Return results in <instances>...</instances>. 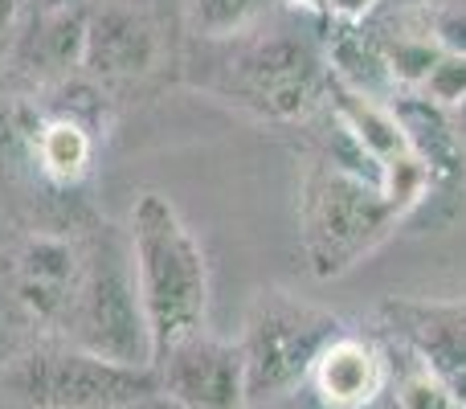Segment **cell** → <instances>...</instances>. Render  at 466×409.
Masks as SVG:
<instances>
[{
  "label": "cell",
  "mask_w": 466,
  "mask_h": 409,
  "mask_svg": "<svg viewBox=\"0 0 466 409\" xmlns=\"http://www.w3.org/2000/svg\"><path fill=\"white\" fill-rule=\"evenodd\" d=\"M127 241L136 258V282L152 332V364L172 344L205 332L209 320V262L164 193H139L127 217Z\"/></svg>",
  "instance_id": "cell-1"
},
{
  "label": "cell",
  "mask_w": 466,
  "mask_h": 409,
  "mask_svg": "<svg viewBox=\"0 0 466 409\" xmlns=\"http://www.w3.org/2000/svg\"><path fill=\"white\" fill-rule=\"evenodd\" d=\"M78 254L82 266L74 299L57 328L62 340L127 369H152V332H147L144 299H139L127 230L103 225L82 241Z\"/></svg>",
  "instance_id": "cell-2"
},
{
  "label": "cell",
  "mask_w": 466,
  "mask_h": 409,
  "mask_svg": "<svg viewBox=\"0 0 466 409\" xmlns=\"http://www.w3.org/2000/svg\"><path fill=\"white\" fill-rule=\"evenodd\" d=\"M410 213L380 189V180L364 172L315 164L303 180L299 221H303V250L315 279H339L360 258H369Z\"/></svg>",
  "instance_id": "cell-3"
},
{
  "label": "cell",
  "mask_w": 466,
  "mask_h": 409,
  "mask_svg": "<svg viewBox=\"0 0 466 409\" xmlns=\"http://www.w3.org/2000/svg\"><path fill=\"white\" fill-rule=\"evenodd\" d=\"M344 332L331 312L307 303L279 287H262L246 307L241 323V361H246L249 409H270L307 385L319 353Z\"/></svg>",
  "instance_id": "cell-4"
},
{
  "label": "cell",
  "mask_w": 466,
  "mask_h": 409,
  "mask_svg": "<svg viewBox=\"0 0 466 409\" xmlns=\"http://www.w3.org/2000/svg\"><path fill=\"white\" fill-rule=\"evenodd\" d=\"M0 394L16 409H136L160 397V377L156 369H127L49 340L8 356Z\"/></svg>",
  "instance_id": "cell-5"
},
{
  "label": "cell",
  "mask_w": 466,
  "mask_h": 409,
  "mask_svg": "<svg viewBox=\"0 0 466 409\" xmlns=\"http://www.w3.org/2000/svg\"><path fill=\"white\" fill-rule=\"evenodd\" d=\"M331 70L307 41L262 37L241 46L226 66L221 95L238 107H249L266 119H303L311 107L328 98Z\"/></svg>",
  "instance_id": "cell-6"
},
{
  "label": "cell",
  "mask_w": 466,
  "mask_h": 409,
  "mask_svg": "<svg viewBox=\"0 0 466 409\" xmlns=\"http://www.w3.org/2000/svg\"><path fill=\"white\" fill-rule=\"evenodd\" d=\"M152 369L160 377V397L177 409H249L238 340H221L209 328L160 353Z\"/></svg>",
  "instance_id": "cell-7"
},
{
  "label": "cell",
  "mask_w": 466,
  "mask_h": 409,
  "mask_svg": "<svg viewBox=\"0 0 466 409\" xmlns=\"http://www.w3.org/2000/svg\"><path fill=\"white\" fill-rule=\"evenodd\" d=\"M8 258H13V287L25 320L62 328L82 266L78 246L66 238H54V233H37V238L21 241V250Z\"/></svg>",
  "instance_id": "cell-8"
},
{
  "label": "cell",
  "mask_w": 466,
  "mask_h": 409,
  "mask_svg": "<svg viewBox=\"0 0 466 409\" xmlns=\"http://www.w3.org/2000/svg\"><path fill=\"white\" fill-rule=\"evenodd\" d=\"M160 57V33L139 8L106 5L86 16L82 66L98 78H139Z\"/></svg>",
  "instance_id": "cell-9"
},
{
  "label": "cell",
  "mask_w": 466,
  "mask_h": 409,
  "mask_svg": "<svg viewBox=\"0 0 466 409\" xmlns=\"http://www.w3.org/2000/svg\"><path fill=\"white\" fill-rule=\"evenodd\" d=\"M389 385V361L364 336L339 332L319 353L307 389L323 409H372Z\"/></svg>",
  "instance_id": "cell-10"
},
{
  "label": "cell",
  "mask_w": 466,
  "mask_h": 409,
  "mask_svg": "<svg viewBox=\"0 0 466 409\" xmlns=\"http://www.w3.org/2000/svg\"><path fill=\"white\" fill-rule=\"evenodd\" d=\"M29 152H33V160H37L41 177L66 189V185H78L90 172L95 136H90V128L82 119H74V115H54V119L33 128Z\"/></svg>",
  "instance_id": "cell-11"
},
{
  "label": "cell",
  "mask_w": 466,
  "mask_h": 409,
  "mask_svg": "<svg viewBox=\"0 0 466 409\" xmlns=\"http://www.w3.org/2000/svg\"><path fill=\"white\" fill-rule=\"evenodd\" d=\"M266 0H185V21L205 41H233L258 25Z\"/></svg>",
  "instance_id": "cell-12"
},
{
  "label": "cell",
  "mask_w": 466,
  "mask_h": 409,
  "mask_svg": "<svg viewBox=\"0 0 466 409\" xmlns=\"http://www.w3.org/2000/svg\"><path fill=\"white\" fill-rule=\"evenodd\" d=\"M426 90H430V103L438 107H454L466 98V54H442L434 62L426 78Z\"/></svg>",
  "instance_id": "cell-13"
},
{
  "label": "cell",
  "mask_w": 466,
  "mask_h": 409,
  "mask_svg": "<svg viewBox=\"0 0 466 409\" xmlns=\"http://www.w3.org/2000/svg\"><path fill=\"white\" fill-rule=\"evenodd\" d=\"M5 323H29L16 303V287H13V258H0V336H5Z\"/></svg>",
  "instance_id": "cell-14"
},
{
  "label": "cell",
  "mask_w": 466,
  "mask_h": 409,
  "mask_svg": "<svg viewBox=\"0 0 466 409\" xmlns=\"http://www.w3.org/2000/svg\"><path fill=\"white\" fill-rule=\"evenodd\" d=\"M372 8H377V0H323V16L339 21L344 29H356V25H360Z\"/></svg>",
  "instance_id": "cell-15"
},
{
  "label": "cell",
  "mask_w": 466,
  "mask_h": 409,
  "mask_svg": "<svg viewBox=\"0 0 466 409\" xmlns=\"http://www.w3.org/2000/svg\"><path fill=\"white\" fill-rule=\"evenodd\" d=\"M451 131H454V139H459V148L466 152V98L451 107Z\"/></svg>",
  "instance_id": "cell-16"
},
{
  "label": "cell",
  "mask_w": 466,
  "mask_h": 409,
  "mask_svg": "<svg viewBox=\"0 0 466 409\" xmlns=\"http://www.w3.org/2000/svg\"><path fill=\"white\" fill-rule=\"evenodd\" d=\"M287 5H295V8H311V13H323V0H287Z\"/></svg>",
  "instance_id": "cell-17"
},
{
  "label": "cell",
  "mask_w": 466,
  "mask_h": 409,
  "mask_svg": "<svg viewBox=\"0 0 466 409\" xmlns=\"http://www.w3.org/2000/svg\"><path fill=\"white\" fill-rule=\"evenodd\" d=\"M41 5H46V8H54V5H62V0H41Z\"/></svg>",
  "instance_id": "cell-18"
},
{
  "label": "cell",
  "mask_w": 466,
  "mask_h": 409,
  "mask_svg": "<svg viewBox=\"0 0 466 409\" xmlns=\"http://www.w3.org/2000/svg\"><path fill=\"white\" fill-rule=\"evenodd\" d=\"M372 409H377V405H372Z\"/></svg>",
  "instance_id": "cell-19"
}]
</instances>
